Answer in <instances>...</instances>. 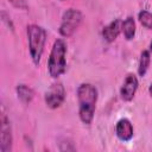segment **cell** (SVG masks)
<instances>
[{
  "label": "cell",
  "mask_w": 152,
  "mask_h": 152,
  "mask_svg": "<svg viewBox=\"0 0 152 152\" xmlns=\"http://www.w3.org/2000/svg\"><path fill=\"white\" fill-rule=\"evenodd\" d=\"M8 1L13 7H15L18 10H27V7H28L26 0H8Z\"/></svg>",
  "instance_id": "5bb4252c"
},
{
  "label": "cell",
  "mask_w": 152,
  "mask_h": 152,
  "mask_svg": "<svg viewBox=\"0 0 152 152\" xmlns=\"http://www.w3.org/2000/svg\"><path fill=\"white\" fill-rule=\"evenodd\" d=\"M115 134L121 141H129L134 135L132 122L126 118L120 119L115 125Z\"/></svg>",
  "instance_id": "ba28073f"
},
{
  "label": "cell",
  "mask_w": 152,
  "mask_h": 152,
  "mask_svg": "<svg viewBox=\"0 0 152 152\" xmlns=\"http://www.w3.org/2000/svg\"><path fill=\"white\" fill-rule=\"evenodd\" d=\"M15 91H17L18 99H19L23 103H25V104H28V103L33 100V97H34V91H33V89H32L30 86L24 84V83L18 84V86L15 87Z\"/></svg>",
  "instance_id": "30bf717a"
},
{
  "label": "cell",
  "mask_w": 152,
  "mask_h": 152,
  "mask_svg": "<svg viewBox=\"0 0 152 152\" xmlns=\"http://www.w3.org/2000/svg\"><path fill=\"white\" fill-rule=\"evenodd\" d=\"M82 20H83V15L78 10L68 8L62 15V21L58 28L59 34L64 38L71 37L74 32L80 27Z\"/></svg>",
  "instance_id": "277c9868"
},
{
  "label": "cell",
  "mask_w": 152,
  "mask_h": 152,
  "mask_svg": "<svg viewBox=\"0 0 152 152\" xmlns=\"http://www.w3.org/2000/svg\"><path fill=\"white\" fill-rule=\"evenodd\" d=\"M150 51H152V42H151V44H150Z\"/></svg>",
  "instance_id": "e0dca14e"
},
{
  "label": "cell",
  "mask_w": 152,
  "mask_h": 152,
  "mask_svg": "<svg viewBox=\"0 0 152 152\" xmlns=\"http://www.w3.org/2000/svg\"><path fill=\"white\" fill-rule=\"evenodd\" d=\"M48 70L52 78L62 76L66 70V44L63 39H56L50 51Z\"/></svg>",
  "instance_id": "3957f363"
},
{
  "label": "cell",
  "mask_w": 152,
  "mask_h": 152,
  "mask_svg": "<svg viewBox=\"0 0 152 152\" xmlns=\"http://www.w3.org/2000/svg\"><path fill=\"white\" fill-rule=\"evenodd\" d=\"M97 89L90 83H82L77 88L78 116L84 125H90L97 102Z\"/></svg>",
  "instance_id": "6da1fadb"
},
{
  "label": "cell",
  "mask_w": 152,
  "mask_h": 152,
  "mask_svg": "<svg viewBox=\"0 0 152 152\" xmlns=\"http://www.w3.org/2000/svg\"><path fill=\"white\" fill-rule=\"evenodd\" d=\"M65 100V88L62 83H53L44 95V101L48 108H59Z\"/></svg>",
  "instance_id": "5b68a950"
},
{
  "label": "cell",
  "mask_w": 152,
  "mask_h": 152,
  "mask_svg": "<svg viewBox=\"0 0 152 152\" xmlns=\"http://www.w3.org/2000/svg\"><path fill=\"white\" fill-rule=\"evenodd\" d=\"M150 62H151V51L150 50H144L140 53V58H139V64H138V75L140 77H144L148 70L150 66Z\"/></svg>",
  "instance_id": "7c38bea8"
},
{
  "label": "cell",
  "mask_w": 152,
  "mask_h": 152,
  "mask_svg": "<svg viewBox=\"0 0 152 152\" xmlns=\"http://www.w3.org/2000/svg\"><path fill=\"white\" fill-rule=\"evenodd\" d=\"M13 145L12 125L6 114H1L0 119V152H11Z\"/></svg>",
  "instance_id": "8992f818"
},
{
  "label": "cell",
  "mask_w": 152,
  "mask_h": 152,
  "mask_svg": "<svg viewBox=\"0 0 152 152\" xmlns=\"http://www.w3.org/2000/svg\"><path fill=\"white\" fill-rule=\"evenodd\" d=\"M138 19H139L140 24L144 27H146L148 30H152V13L151 12H148L146 10L140 11L139 14H138Z\"/></svg>",
  "instance_id": "4fadbf2b"
},
{
  "label": "cell",
  "mask_w": 152,
  "mask_h": 152,
  "mask_svg": "<svg viewBox=\"0 0 152 152\" xmlns=\"http://www.w3.org/2000/svg\"><path fill=\"white\" fill-rule=\"evenodd\" d=\"M121 32L127 40H132L135 36V21L133 17H127L121 23Z\"/></svg>",
  "instance_id": "8fae6325"
},
{
  "label": "cell",
  "mask_w": 152,
  "mask_h": 152,
  "mask_svg": "<svg viewBox=\"0 0 152 152\" xmlns=\"http://www.w3.org/2000/svg\"><path fill=\"white\" fill-rule=\"evenodd\" d=\"M62 1H63V0H62Z\"/></svg>",
  "instance_id": "ac0fdd59"
},
{
  "label": "cell",
  "mask_w": 152,
  "mask_h": 152,
  "mask_svg": "<svg viewBox=\"0 0 152 152\" xmlns=\"http://www.w3.org/2000/svg\"><path fill=\"white\" fill-rule=\"evenodd\" d=\"M139 82H138V77L134 74H127V76L124 80V83L120 88V96L124 101L129 102L133 100L137 89H138Z\"/></svg>",
  "instance_id": "52a82bcc"
},
{
  "label": "cell",
  "mask_w": 152,
  "mask_h": 152,
  "mask_svg": "<svg viewBox=\"0 0 152 152\" xmlns=\"http://www.w3.org/2000/svg\"><path fill=\"white\" fill-rule=\"evenodd\" d=\"M26 36H27L28 52H30L31 59L34 65H38L44 52L48 33L44 27L37 24H31L26 27Z\"/></svg>",
  "instance_id": "7a4b0ae2"
},
{
  "label": "cell",
  "mask_w": 152,
  "mask_h": 152,
  "mask_svg": "<svg viewBox=\"0 0 152 152\" xmlns=\"http://www.w3.org/2000/svg\"><path fill=\"white\" fill-rule=\"evenodd\" d=\"M148 93H150V95L152 96V83H151L150 87H148Z\"/></svg>",
  "instance_id": "2e32d148"
},
{
  "label": "cell",
  "mask_w": 152,
  "mask_h": 152,
  "mask_svg": "<svg viewBox=\"0 0 152 152\" xmlns=\"http://www.w3.org/2000/svg\"><path fill=\"white\" fill-rule=\"evenodd\" d=\"M121 23L122 21L120 19H114L102 28V37L106 42L112 43L118 38V36L121 32Z\"/></svg>",
  "instance_id": "9c48e42d"
},
{
  "label": "cell",
  "mask_w": 152,
  "mask_h": 152,
  "mask_svg": "<svg viewBox=\"0 0 152 152\" xmlns=\"http://www.w3.org/2000/svg\"><path fill=\"white\" fill-rule=\"evenodd\" d=\"M1 20H2V21H4V23H5V24H6V25H7V26H8V27L12 30V31L14 30L13 23H12L11 18H10V17L6 14V12H5V11H2V12H1Z\"/></svg>",
  "instance_id": "9a60e30c"
}]
</instances>
